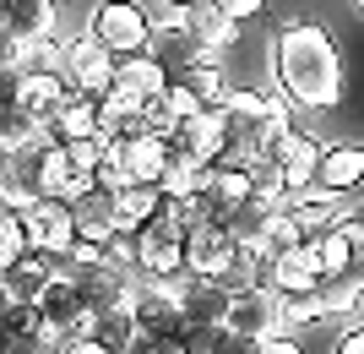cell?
Instances as JSON below:
<instances>
[{
	"mask_svg": "<svg viewBox=\"0 0 364 354\" xmlns=\"http://www.w3.org/2000/svg\"><path fill=\"white\" fill-rule=\"evenodd\" d=\"M316 294H321V311H326V322H332V316H353V311L364 306V294H359V283H353V273H326Z\"/></svg>",
	"mask_w": 364,
	"mask_h": 354,
	"instance_id": "d4e9b609",
	"label": "cell"
},
{
	"mask_svg": "<svg viewBox=\"0 0 364 354\" xmlns=\"http://www.w3.org/2000/svg\"><path fill=\"white\" fill-rule=\"evenodd\" d=\"M22 224H28V240H33V251L38 256H71L76 251V207L71 202H60V197H38L22 213Z\"/></svg>",
	"mask_w": 364,
	"mask_h": 354,
	"instance_id": "5b68a950",
	"label": "cell"
},
{
	"mask_svg": "<svg viewBox=\"0 0 364 354\" xmlns=\"http://www.w3.org/2000/svg\"><path fill=\"white\" fill-rule=\"evenodd\" d=\"M180 22L191 28V38H196L207 55L218 61V49H234L240 44V22L218 6V0H201V6H191V11H180Z\"/></svg>",
	"mask_w": 364,
	"mask_h": 354,
	"instance_id": "5bb4252c",
	"label": "cell"
},
{
	"mask_svg": "<svg viewBox=\"0 0 364 354\" xmlns=\"http://www.w3.org/2000/svg\"><path fill=\"white\" fill-rule=\"evenodd\" d=\"M218 6H223L234 22H245V16H261V11H267V0H218Z\"/></svg>",
	"mask_w": 364,
	"mask_h": 354,
	"instance_id": "e575fe53",
	"label": "cell"
},
{
	"mask_svg": "<svg viewBox=\"0 0 364 354\" xmlns=\"http://www.w3.org/2000/svg\"><path fill=\"white\" fill-rule=\"evenodd\" d=\"M228 333H240V338H277V333H289V327H283V294L277 289L234 294V306H228Z\"/></svg>",
	"mask_w": 364,
	"mask_h": 354,
	"instance_id": "8992f818",
	"label": "cell"
},
{
	"mask_svg": "<svg viewBox=\"0 0 364 354\" xmlns=\"http://www.w3.org/2000/svg\"><path fill=\"white\" fill-rule=\"evenodd\" d=\"M114 88L136 93V98H164V93L174 88V71H168L152 49H141V55H125L120 61V82H114Z\"/></svg>",
	"mask_w": 364,
	"mask_h": 354,
	"instance_id": "ffe728a7",
	"label": "cell"
},
{
	"mask_svg": "<svg viewBox=\"0 0 364 354\" xmlns=\"http://www.w3.org/2000/svg\"><path fill=\"white\" fill-rule=\"evenodd\" d=\"M38 147H55L44 115H28V109L6 104L0 115V153H38Z\"/></svg>",
	"mask_w": 364,
	"mask_h": 354,
	"instance_id": "d6986e66",
	"label": "cell"
},
{
	"mask_svg": "<svg viewBox=\"0 0 364 354\" xmlns=\"http://www.w3.org/2000/svg\"><path fill=\"white\" fill-rule=\"evenodd\" d=\"M136 327L141 333H152V338H191V322H185V311H180V300L174 294H164V289H147L141 283V294H136Z\"/></svg>",
	"mask_w": 364,
	"mask_h": 354,
	"instance_id": "4fadbf2b",
	"label": "cell"
},
{
	"mask_svg": "<svg viewBox=\"0 0 364 354\" xmlns=\"http://www.w3.org/2000/svg\"><path fill=\"white\" fill-rule=\"evenodd\" d=\"M98 137H109L114 147L131 137H147V98L114 88L109 98H98Z\"/></svg>",
	"mask_w": 364,
	"mask_h": 354,
	"instance_id": "30bf717a",
	"label": "cell"
},
{
	"mask_svg": "<svg viewBox=\"0 0 364 354\" xmlns=\"http://www.w3.org/2000/svg\"><path fill=\"white\" fill-rule=\"evenodd\" d=\"M316 251H321V267H326V273H353V256H359V246H353L337 224L316 234Z\"/></svg>",
	"mask_w": 364,
	"mask_h": 354,
	"instance_id": "4316f807",
	"label": "cell"
},
{
	"mask_svg": "<svg viewBox=\"0 0 364 354\" xmlns=\"http://www.w3.org/2000/svg\"><path fill=\"white\" fill-rule=\"evenodd\" d=\"M55 22H60L55 0H6V38H16V44L55 38Z\"/></svg>",
	"mask_w": 364,
	"mask_h": 354,
	"instance_id": "2e32d148",
	"label": "cell"
},
{
	"mask_svg": "<svg viewBox=\"0 0 364 354\" xmlns=\"http://www.w3.org/2000/svg\"><path fill=\"white\" fill-rule=\"evenodd\" d=\"M277 93L299 109H332L343 98V55L321 22H283L272 44Z\"/></svg>",
	"mask_w": 364,
	"mask_h": 354,
	"instance_id": "6da1fadb",
	"label": "cell"
},
{
	"mask_svg": "<svg viewBox=\"0 0 364 354\" xmlns=\"http://www.w3.org/2000/svg\"><path fill=\"white\" fill-rule=\"evenodd\" d=\"M164 6H168L174 16H180V11H191V6H201V0H164Z\"/></svg>",
	"mask_w": 364,
	"mask_h": 354,
	"instance_id": "f35d334b",
	"label": "cell"
},
{
	"mask_svg": "<svg viewBox=\"0 0 364 354\" xmlns=\"http://www.w3.org/2000/svg\"><path fill=\"white\" fill-rule=\"evenodd\" d=\"M6 327H11V338H22V333H49L38 306H6Z\"/></svg>",
	"mask_w": 364,
	"mask_h": 354,
	"instance_id": "1f68e13d",
	"label": "cell"
},
{
	"mask_svg": "<svg viewBox=\"0 0 364 354\" xmlns=\"http://www.w3.org/2000/svg\"><path fill=\"white\" fill-rule=\"evenodd\" d=\"M152 22L147 16V6H136V0H98L92 6V16H87V33L98 38V44L109 49V55H141V49L152 44Z\"/></svg>",
	"mask_w": 364,
	"mask_h": 354,
	"instance_id": "7a4b0ae2",
	"label": "cell"
},
{
	"mask_svg": "<svg viewBox=\"0 0 364 354\" xmlns=\"http://www.w3.org/2000/svg\"><path fill=\"white\" fill-rule=\"evenodd\" d=\"M65 93H71L65 71H22V77H11V98H6V104H16V109H28V115H44V120H55V109L65 104Z\"/></svg>",
	"mask_w": 364,
	"mask_h": 354,
	"instance_id": "8fae6325",
	"label": "cell"
},
{
	"mask_svg": "<svg viewBox=\"0 0 364 354\" xmlns=\"http://www.w3.org/2000/svg\"><path fill=\"white\" fill-rule=\"evenodd\" d=\"M92 180L104 185V191H125V185H136V175H131V164H125V153H120V147H109Z\"/></svg>",
	"mask_w": 364,
	"mask_h": 354,
	"instance_id": "f1b7e54d",
	"label": "cell"
},
{
	"mask_svg": "<svg viewBox=\"0 0 364 354\" xmlns=\"http://www.w3.org/2000/svg\"><path fill=\"white\" fill-rule=\"evenodd\" d=\"M359 11H364V0H359Z\"/></svg>",
	"mask_w": 364,
	"mask_h": 354,
	"instance_id": "60d3db41",
	"label": "cell"
},
{
	"mask_svg": "<svg viewBox=\"0 0 364 354\" xmlns=\"http://www.w3.org/2000/svg\"><path fill=\"white\" fill-rule=\"evenodd\" d=\"M147 49L168 66V71H174V77H180V71H191V66H201V61H213V55L191 38V28H185L180 16H164V22L152 28V44H147Z\"/></svg>",
	"mask_w": 364,
	"mask_h": 354,
	"instance_id": "9a60e30c",
	"label": "cell"
},
{
	"mask_svg": "<svg viewBox=\"0 0 364 354\" xmlns=\"http://www.w3.org/2000/svg\"><path fill=\"white\" fill-rule=\"evenodd\" d=\"M164 207H168V197H164V185H125L120 191V207H114V224H120L125 234H136V229H147L152 218H164Z\"/></svg>",
	"mask_w": 364,
	"mask_h": 354,
	"instance_id": "7402d4cb",
	"label": "cell"
},
{
	"mask_svg": "<svg viewBox=\"0 0 364 354\" xmlns=\"http://www.w3.org/2000/svg\"><path fill=\"white\" fill-rule=\"evenodd\" d=\"M321 278H326V267H321V251H316V234L304 240L299 251H289V256H277V273H272V289L283 294V300H294V294H316Z\"/></svg>",
	"mask_w": 364,
	"mask_h": 354,
	"instance_id": "7c38bea8",
	"label": "cell"
},
{
	"mask_svg": "<svg viewBox=\"0 0 364 354\" xmlns=\"http://www.w3.org/2000/svg\"><path fill=\"white\" fill-rule=\"evenodd\" d=\"M22 256H33L28 224H22V213H6V218H0V273H11Z\"/></svg>",
	"mask_w": 364,
	"mask_h": 354,
	"instance_id": "83f0119b",
	"label": "cell"
},
{
	"mask_svg": "<svg viewBox=\"0 0 364 354\" xmlns=\"http://www.w3.org/2000/svg\"><path fill=\"white\" fill-rule=\"evenodd\" d=\"M234 251H240L234 224H201V229L185 234V267L196 278H218L228 262H234Z\"/></svg>",
	"mask_w": 364,
	"mask_h": 354,
	"instance_id": "52a82bcc",
	"label": "cell"
},
{
	"mask_svg": "<svg viewBox=\"0 0 364 354\" xmlns=\"http://www.w3.org/2000/svg\"><path fill=\"white\" fill-rule=\"evenodd\" d=\"M98 131V98L87 93H65V104L55 109V120H49V137L55 142H76V137H92Z\"/></svg>",
	"mask_w": 364,
	"mask_h": 354,
	"instance_id": "cb8c5ba5",
	"label": "cell"
},
{
	"mask_svg": "<svg viewBox=\"0 0 364 354\" xmlns=\"http://www.w3.org/2000/svg\"><path fill=\"white\" fill-rule=\"evenodd\" d=\"M316 185H326L332 197H348L353 185H364V142H332L321 158Z\"/></svg>",
	"mask_w": 364,
	"mask_h": 354,
	"instance_id": "ac0fdd59",
	"label": "cell"
},
{
	"mask_svg": "<svg viewBox=\"0 0 364 354\" xmlns=\"http://www.w3.org/2000/svg\"><path fill=\"white\" fill-rule=\"evenodd\" d=\"M60 354H114V349H109V343H98V338H65Z\"/></svg>",
	"mask_w": 364,
	"mask_h": 354,
	"instance_id": "d590c367",
	"label": "cell"
},
{
	"mask_svg": "<svg viewBox=\"0 0 364 354\" xmlns=\"http://www.w3.org/2000/svg\"><path fill=\"white\" fill-rule=\"evenodd\" d=\"M353 283H359V294H364V246H359V256H353Z\"/></svg>",
	"mask_w": 364,
	"mask_h": 354,
	"instance_id": "74e56055",
	"label": "cell"
},
{
	"mask_svg": "<svg viewBox=\"0 0 364 354\" xmlns=\"http://www.w3.org/2000/svg\"><path fill=\"white\" fill-rule=\"evenodd\" d=\"M332 354H364V322L343 327V333H337V343H332Z\"/></svg>",
	"mask_w": 364,
	"mask_h": 354,
	"instance_id": "836d02e7",
	"label": "cell"
},
{
	"mask_svg": "<svg viewBox=\"0 0 364 354\" xmlns=\"http://www.w3.org/2000/svg\"><path fill=\"white\" fill-rule=\"evenodd\" d=\"M55 283V256H22V262L6 273V306H33L38 294Z\"/></svg>",
	"mask_w": 364,
	"mask_h": 354,
	"instance_id": "44dd1931",
	"label": "cell"
},
{
	"mask_svg": "<svg viewBox=\"0 0 364 354\" xmlns=\"http://www.w3.org/2000/svg\"><path fill=\"white\" fill-rule=\"evenodd\" d=\"M65 82L76 93H87V98H109L114 82H120V55H109L87 28L65 38Z\"/></svg>",
	"mask_w": 364,
	"mask_h": 354,
	"instance_id": "3957f363",
	"label": "cell"
},
{
	"mask_svg": "<svg viewBox=\"0 0 364 354\" xmlns=\"http://www.w3.org/2000/svg\"><path fill=\"white\" fill-rule=\"evenodd\" d=\"M136 273L141 283H164V278L191 273L185 267V229H174L168 218H152L147 229H136Z\"/></svg>",
	"mask_w": 364,
	"mask_h": 354,
	"instance_id": "277c9868",
	"label": "cell"
},
{
	"mask_svg": "<svg viewBox=\"0 0 364 354\" xmlns=\"http://www.w3.org/2000/svg\"><path fill=\"white\" fill-rule=\"evenodd\" d=\"M261 349H267V354H304V349H299V338H289V333H277V338H267Z\"/></svg>",
	"mask_w": 364,
	"mask_h": 354,
	"instance_id": "8d00e7d4",
	"label": "cell"
},
{
	"mask_svg": "<svg viewBox=\"0 0 364 354\" xmlns=\"http://www.w3.org/2000/svg\"><path fill=\"white\" fill-rule=\"evenodd\" d=\"M55 6H71V0H55Z\"/></svg>",
	"mask_w": 364,
	"mask_h": 354,
	"instance_id": "ab89813d",
	"label": "cell"
},
{
	"mask_svg": "<svg viewBox=\"0 0 364 354\" xmlns=\"http://www.w3.org/2000/svg\"><path fill=\"white\" fill-rule=\"evenodd\" d=\"M304 322H326L321 294H294V300H283V327H304Z\"/></svg>",
	"mask_w": 364,
	"mask_h": 354,
	"instance_id": "f546056e",
	"label": "cell"
},
{
	"mask_svg": "<svg viewBox=\"0 0 364 354\" xmlns=\"http://www.w3.org/2000/svg\"><path fill=\"white\" fill-rule=\"evenodd\" d=\"M228 306H234V294H228L218 278H196L191 273V283H185V294H180V311H185V322H191V333L228 327Z\"/></svg>",
	"mask_w": 364,
	"mask_h": 354,
	"instance_id": "9c48e42d",
	"label": "cell"
},
{
	"mask_svg": "<svg viewBox=\"0 0 364 354\" xmlns=\"http://www.w3.org/2000/svg\"><path fill=\"white\" fill-rule=\"evenodd\" d=\"M158 185H164V197H201V191H207V164H196V158L174 153Z\"/></svg>",
	"mask_w": 364,
	"mask_h": 354,
	"instance_id": "484cf974",
	"label": "cell"
},
{
	"mask_svg": "<svg viewBox=\"0 0 364 354\" xmlns=\"http://www.w3.org/2000/svg\"><path fill=\"white\" fill-rule=\"evenodd\" d=\"M120 153H125V164H131V175H136L141 185H158V180H164V170H168V158H174V142L147 131V137L120 142Z\"/></svg>",
	"mask_w": 364,
	"mask_h": 354,
	"instance_id": "603a6c76",
	"label": "cell"
},
{
	"mask_svg": "<svg viewBox=\"0 0 364 354\" xmlns=\"http://www.w3.org/2000/svg\"><path fill=\"white\" fill-rule=\"evenodd\" d=\"M174 153L196 158V164H228V137H223V115H213V109H196L191 120H180V131H174Z\"/></svg>",
	"mask_w": 364,
	"mask_h": 354,
	"instance_id": "ba28073f",
	"label": "cell"
},
{
	"mask_svg": "<svg viewBox=\"0 0 364 354\" xmlns=\"http://www.w3.org/2000/svg\"><path fill=\"white\" fill-rule=\"evenodd\" d=\"M207 197L218 202L223 218H234L240 207L256 202V175L245 170V164H234V158H228V164H213V170H207Z\"/></svg>",
	"mask_w": 364,
	"mask_h": 354,
	"instance_id": "e0dca14e",
	"label": "cell"
},
{
	"mask_svg": "<svg viewBox=\"0 0 364 354\" xmlns=\"http://www.w3.org/2000/svg\"><path fill=\"white\" fill-rule=\"evenodd\" d=\"M261 343H267V338H240V333H228V327H223V338H218L213 354H267Z\"/></svg>",
	"mask_w": 364,
	"mask_h": 354,
	"instance_id": "d6a6232c",
	"label": "cell"
},
{
	"mask_svg": "<svg viewBox=\"0 0 364 354\" xmlns=\"http://www.w3.org/2000/svg\"><path fill=\"white\" fill-rule=\"evenodd\" d=\"M147 131L152 137H174L180 131V115H174L168 98H147Z\"/></svg>",
	"mask_w": 364,
	"mask_h": 354,
	"instance_id": "4dcf8cb0",
	"label": "cell"
}]
</instances>
